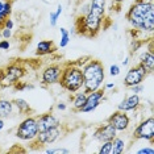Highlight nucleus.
<instances>
[{
    "label": "nucleus",
    "mask_w": 154,
    "mask_h": 154,
    "mask_svg": "<svg viewBox=\"0 0 154 154\" xmlns=\"http://www.w3.org/2000/svg\"><path fill=\"white\" fill-rule=\"evenodd\" d=\"M106 0H91L86 13H80L75 20L76 33L85 37H95L101 30L106 20Z\"/></svg>",
    "instance_id": "1"
},
{
    "label": "nucleus",
    "mask_w": 154,
    "mask_h": 154,
    "mask_svg": "<svg viewBox=\"0 0 154 154\" xmlns=\"http://www.w3.org/2000/svg\"><path fill=\"white\" fill-rule=\"evenodd\" d=\"M125 19L133 29L138 32L152 33L154 29V5L153 0H136L128 9Z\"/></svg>",
    "instance_id": "2"
},
{
    "label": "nucleus",
    "mask_w": 154,
    "mask_h": 154,
    "mask_svg": "<svg viewBox=\"0 0 154 154\" xmlns=\"http://www.w3.org/2000/svg\"><path fill=\"white\" fill-rule=\"evenodd\" d=\"M83 72V91L86 94H90L92 91L100 88L106 78V70L104 65L99 59L90 58L85 65L82 66Z\"/></svg>",
    "instance_id": "3"
},
{
    "label": "nucleus",
    "mask_w": 154,
    "mask_h": 154,
    "mask_svg": "<svg viewBox=\"0 0 154 154\" xmlns=\"http://www.w3.org/2000/svg\"><path fill=\"white\" fill-rule=\"evenodd\" d=\"M58 85L67 92L74 94L83 88V72L82 67L74 62H66L62 66V74Z\"/></svg>",
    "instance_id": "4"
},
{
    "label": "nucleus",
    "mask_w": 154,
    "mask_h": 154,
    "mask_svg": "<svg viewBox=\"0 0 154 154\" xmlns=\"http://www.w3.org/2000/svg\"><path fill=\"white\" fill-rule=\"evenodd\" d=\"M38 134V125L36 116H26L16 129V137L21 141H32Z\"/></svg>",
    "instance_id": "5"
},
{
    "label": "nucleus",
    "mask_w": 154,
    "mask_h": 154,
    "mask_svg": "<svg viewBox=\"0 0 154 154\" xmlns=\"http://www.w3.org/2000/svg\"><path fill=\"white\" fill-rule=\"evenodd\" d=\"M3 69H4V78L0 83V87H4V88L12 87L16 82L21 80L24 75L26 74V69L23 65H20L19 62H13Z\"/></svg>",
    "instance_id": "6"
},
{
    "label": "nucleus",
    "mask_w": 154,
    "mask_h": 154,
    "mask_svg": "<svg viewBox=\"0 0 154 154\" xmlns=\"http://www.w3.org/2000/svg\"><path fill=\"white\" fill-rule=\"evenodd\" d=\"M133 140H145L150 143H154V117L149 116L137 124L134 131L132 133Z\"/></svg>",
    "instance_id": "7"
},
{
    "label": "nucleus",
    "mask_w": 154,
    "mask_h": 154,
    "mask_svg": "<svg viewBox=\"0 0 154 154\" xmlns=\"http://www.w3.org/2000/svg\"><path fill=\"white\" fill-rule=\"evenodd\" d=\"M61 127L62 125H59V127H54V128H49V129H46V131H42V132H38L36 138L30 141L32 142V146L37 145V146H40V148H42V146H45V145L54 143L62 136Z\"/></svg>",
    "instance_id": "8"
},
{
    "label": "nucleus",
    "mask_w": 154,
    "mask_h": 154,
    "mask_svg": "<svg viewBox=\"0 0 154 154\" xmlns=\"http://www.w3.org/2000/svg\"><path fill=\"white\" fill-rule=\"evenodd\" d=\"M148 75L149 74L145 71V69L140 63H137V65L132 66V67H129V70L127 71V75H125L124 80H122V83H124V86L127 87V88H129V87H132V86L142 83L143 79H146Z\"/></svg>",
    "instance_id": "9"
},
{
    "label": "nucleus",
    "mask_w": 154,
    "mask_h": 154,
    "mask_svg": "<svg viewBox=\"0 0 154 154\" xmlns=\"http://www.w3.org/2000/svg\"><path fill=\"white\" fill-rule=\"evenodd\" d=\"M62 74V65L61 63H53L46 66L42 72H41V83L44 86H51V85H57L59 82Z\"/></svg>",
    "instance_id": "10"
},
{
    "label": "nucleus",
    "mask_w": 154,
    "mask_h": 154,
    "mask_svg": "<svg viewBox=\"0 0 154 154\" xmlns=\"http://www.w3.org/2000/svg\"><path fill=\"white\" fill-rule=\"evenodd\" d=\"M104 96H106V90L101 88V87L95 90V91H92V92L87 94L86 103H85V106L82 107L80 112H82V113H90V112L95 111L96 108L100 106V103H101V100L104 99Z\"/></svg>",
    "instance_id": "11"
},
{
    "label": "nucleus",
    "mask_w": 154,
    "mask_h": 154,
    "mask_svg": "<svg viewBox=\"0 0 154 154\" xmlns=\"http://www.w3.org/2000/svg\"><path fill=\"white\" fill-rule=\"evenodd\" d=\"M109 124L116 129L117 132H127L131 127V117L128 116L127 112L124 111H116L108 117L107 120Z\"/></svg>",
    "instance_id": "12"
},
{
    "label": "nucleus",
    "mask_w": 154,
    "mask_h": 154,
    "mask_svg": "<svg viewBox=\"0 0 154 154\" xmlns=\"http://www.w3.org/2000/svg\"><path fill=\"white\" fill-rule=\"evenodd\" d=\"M117 136V131L115 129L109 122H106L104 125L97 127L92 133V137L99 142H106V141H112Z\"/></svg>",
    "instance_id": "13"
},
{
    "label": "nucleus",
    "mask_w": 154,
    "mask_h": 154,
    "mask_svg": "<svg viewBox=\"0 0 154 154\" xmlns=\"http://www.w3.org/2000/svg\"><path fill=\"white\" fill-rule=\"evenodd\" d=\"M37 117V125H38V132L46 131L49 128H54V127H59L61 124V120L53 115L51 112H46V113H42Z\"/></svg>",
    "instance_id": "14"
},
{
    "label": "nucleus",
    "mask_w": 154,
    "mask_h": 154,
    "mask_svg": "<svg viewBox=\"0 0 154 154\" xmlns=\"http://www.w3.org/2000/svg\"><path fill=\"white\" fill-rule=\"evenodd\" d=\"M140 106H141V97H140V95H137V94H133L131 96H127L119 104L117 109L124 111V112H131V111L138 109Z\"/></svg>",
    "instance_id": "15"
},
{
    "label": "nucleus",
    "mask_w": 154,
    "mask_h": 154,
    "mask_svg": "<svg viewBox=\"0 0 154 154\" xmlns=\"http://www.w3.org/2000/svg\"><path fill=\"white\" fill-rule=\"evenodd\" d=\"M54 51H57V46L54 45V42L51 40H44L40 41L36 46V55H49V54H53Z\"/></svg>",
    "instance_id": "16"
},
{
    "label": "nucleus",
    "mask_w": 154,
    "mask_h": 154,
    "mask_svg": "<svg viewBox=\"0 0 154 154\" xmlns=\"http://www.w3.org/2000/svg\"><path fill=\"white\" fill-rule=\"evenodd\" d=\"M138 63L145 69V71L150 75L154 71V53L149 50H145L143 53L140 55V61Z\"/></svg>",
    "instance_id": "17"
},
{
    "label": "nucleus",
    "mask_w": 154,
    "mask_h": 154,
    "mask_svg": "<svg viewBox=\"0 0 154 154\" xmlns=\"http://www.w3.org/2000/svg\"><path fill=\"white\" fill-rule=\"evenodd\" d=\"M12 3L13 0H0V30L4 28V23L9 19L12 13Z\"/></svg>",
    "instance_id": "18"
},
{
    "label": "nucleus",
    "mask_w": 154,
    "mask_h": 154,
    "mask_svg": "<svg viewBox=\"0 0 154 154\" xmlns=\"http://www.w3.org/2000/svg\"><path fill=\"white\" fill-rule=\"evenodd\" d=\"M86 99H87V94L85 91H82V92L76 91V92H74V95H72V109L75 112H80L82 107L86 103Z\"/></svg>",
    "instance_id": "19"
},
{
    "label": "nucleus",
    "mask_w": 154,
    "mask_h": 154,
    "mask_svg": "<svg viewBox=\"0 0 154 154\" xmlns=\"http://www.w3.org/2000/svg\"><path fill=\"white\" fill-rule=\"evenodd\" d=\"M13 113V103L8 99L0 97V119H7Z\"/></svg>",
    "instance_id": "20"
},
{
    "label": "nucleus",
    "mask_w": 154,
    "mask_h": 154,
    "mask_svg": "<svg viewBox=\"0 0 154 154\" xmlns=\"http://www.w3.org/2000/svg\"><path fill=\"white\" fill-rule=\"evenodd\" d=\"M12 103H13V106L19 109V112H21L23 115L29 116V115L32 113V108H30L29 103H28L25 99H23V97H17V99H15Z\"/></svg>",
    "instance_id": "21"
},
{
    "label": "nucleus",
    "mask_w": 154,
    "mask_h": 154,
    "mask_svg": "<svg viewBox=\"0 0 154 154\" xmlns=\"http://www.w3.org/2000/svg\"><path fill=\"white\" fill-rule=\"evenodd\" d=\"M125 146H127L125 140L116 136V137L112 140V152H111V154H122L125 152Z\"/></svg>",
    "instance_id": "22"
},
{
    "label": "nucleus",
    "mask_w": 154,
    "mask_h": 154,
    "mask_svg": "<svg viewBox=\"0 0 154 154\" xmlns=\"http://www.w3.org/2000/svg\"><path fill=\"white\" fill-rule=\"evenodd\" d=\"M59 33H61V41H59V48H66L70 42V32L66 28H61L59 29Z\"/></svg>",
    "instance_id": "23"
},
{
    "label": "nucleus",
    "mask_w": 154,
    "mask_h": 154,
    "mask_svg": "<svg viewBox=\"0 0 154 154\" xmlns=\"http://www.w3.org/2000/svg\"><path fill=\"white\" fill-rule=\"evenodd\" d=\"M62 12H63V7H62L61 4L57 7V11H55V12H50V25H51V26H55V25H57L58 19L61 17Z\"/></svg>",
    "instance_id": "24"
},
{
    "label": "nucleus",
    "mask_w": 154,
    "mask_h": 154,
    "mask_svg": "<svg viewBox=\"0 0 154 154\" xmlns=\"http://www.w3.org/2000/svg\"><path fill=\"white\" fill-rule=\"evenodd\" d=\"M112 152V141H106V142H101L100 149L97 150L99 154H111Z\"/></svg>",
    "instance_id": "25"
},
{
    "label": "nucleus",
    "mask_w": 154,
    "mask_h": 154,
    "mask_svg": "<svg viewBox=\"0 0 154 154\" xmlns=\"http://www.w3.org/2000/svg\"><path fill=\"white\" fill-rule=\"evenodd\" d=\"M12 87L16 91H24V90H32V88H34L33 85H29V83H25V82H20V80H19V82H16Z\"/></svg>",
    "instance_id": "26"
},
{
    "label": "nucleus",
    "mask_w": 154,
    "mask_h": 154,
    "mask_svg": "<svg viewBox=\"0 0 154 154\" xmlns=\"http://www.w3.org/2000/svg\"><path fill=\"white\" fill-rule=\"evenodd\" d=\"M45 153H48V154H70L71 150L65 149V148H57V149H46Z\"/></svg>",
    "instance_id": "27"
},
{
    "label": "nucleus",
    "mask_w": 154,
    "mask_h": 154,
    "mask_svg": "<svg viewBox=\"0 0 154 154\" xmlns=\"http://www.w3.org/2000/svg\"><path fill=\"white\" fill-rule=\"evenodd\" d=\"M133 42H132V48H131V54H134L136 51L138 50L143 45V41H140V40H137V38H133Z\"/></svg>",
    "instance_id": "28"
},
{
    "label": "nucleus",
    "mask_w": 154,
    "mask_h": 154,
    "mask_svg": "<svg viewBox=\"0 0 154 154\" xmlns=\"http://www.w3.org/2000/svg\"><path fill=\"white\" fill-rule=\"evenodd\" d=\"M129 90H131L133 94H137V95H140V94L143 91V85H142V83H140V85L132 86V87H129Z\"/></svg>",
    "instance_id": "29"
},
{
    "label": "nucleus",
    "mask_w": 154,
    "mask_h": 154,
    "mask_svg": "<svg viewBox=\"0 0 154 154\" xmlns=\"http://www.w3.org/2000/svg\"><path fill=\"white\" fill-rule=\"evenodd\" d=\"M119 74H120V66L117 65H112L109 67V75L112 76H117Z\"/></svg>",
    "instance_id": "30"
},
{
    "label": "nucleus",
    "mask_w": 154,
    "mask_h": 154,
    "mask_svg": "<svg viewBox=\"0 0 154 154\" xmlns=\"http://www.w3.org/2000/svg\"><path fill=\"white\" fill-rule=\"evenodd\" d=\"M136 153H137V154H154V149H153V146H149V148L138 149Z\"/></svg>",
    "instance_id": "31"
},
{
    "label": "nucleus",
    "mask_w": 154,
    "mask_h": 154,
    "mask_svg": "<svg viewBox=\"0 0 154 154\" xmlns=\"http://www.w3.org/2000/svg\"><path fill=\"white\" fill-rule=\"evenodd\" d=\"M0 32H2V36H3V38H4V40H8V38H11V36H12V29H7V28H3Z\"/></svg>",
    "instance_id": "32"
},
{
    "label": "nucleus",
    "mask_w": 154,
    "mask_h": 154,
    "mask_svg": "<svg viewBox=\"0 0 154 154\" xmlns=\"http://www.w3.org/2000/svg\"><path fill=\"white\" fill-rule=\"evenodd\" d=\"M11 48V44H9L8 40H2L0 41V50H8Z\"/></svg>",
    "instance_id": "33"
},
{
    "label": "nucleus",
    "mask_w": 154,
    "mask_h": 154,
    "mask_svg": "<svg viewBox=\"0 0 154 154\" xmlns=\"http://www.w3.org/2000/svg\"><path fill=\"white\" fill-rule=\"evenodd\" d=\"M13 25H15V24H13V20L11 19V17L5 20V23H4V28H7V29H13Z\"/></svg>",
    "instance_id": "34"
},
{
    "label": "nucleus",
    "mask_w": 154,
    "mask_h": 154,
    "mask_svg": "<svg viewBox=\"0 0 154 154\" xmlns=\"http://www.w3.org/2000/svg\"><path fill=\"white\" fill-rule=\"evenodd\" d=\"M124 2H125V0H112V7L116 5L117 7V11H119V9L121 8V5H122V3H124Z\"/></svg>",
    "instance_id": "35"
},
{
    "label": "nucleus",
    "mask_w": 154,
    "mask_h": 154,
    "mask_svg": "<svg viewBox=\"0 0 154 154\" xmlns=\"http://www.w3.org/2000/svg\"><path fill=\"white\" fill-rule=\"evenodd\" d=\"M66 108H67V107H66L65 103H58L57 104V109H59V111H65Z\"/></svg>",
    "instance_id": "36"
},
{
    "label": "nucleus",
    "mask_w": 154,
    "mask_h": 154,
    "mask_svg": "<svg viewBox=\"0 0 154 154\" xmlns=\"http://www.w3.org/2000/svg\"><path fill=\"white\" fill-rule=\"evenodd\" d=\"M111 88H115V83H107L104 90H111Z\"/></svg>",
    "instance_id": "37"
},
{
    "label": "nucleus",
    "mask_w": 154,
    "mask_h": 154,
    "mask_svg": "<svg viewBox=\"0 0 154 154\" xmlns=\"http://www.w3.org/2000/svg\"><path fill=\"white\" fill-rule=\"evenodd\" d=\"M128 63H129V57H127L122 61V66H128Z\"/></svg>",
    "instance_id": "38"
},
{
    "label": "nucleus",
    "mask_w": 154,
    "mask_h": 154,
    "mask_svg": "<svg viewBox=\"0 0 154 154\" xmlns=\"http://www.w3.org/2000/svg\"><path fill=\"white\" fill-rule=\"evenodd\" d=\"M4 128V119H0V131Z\"/></svg>",
    "instance_id": "39"
}]
</instances>
